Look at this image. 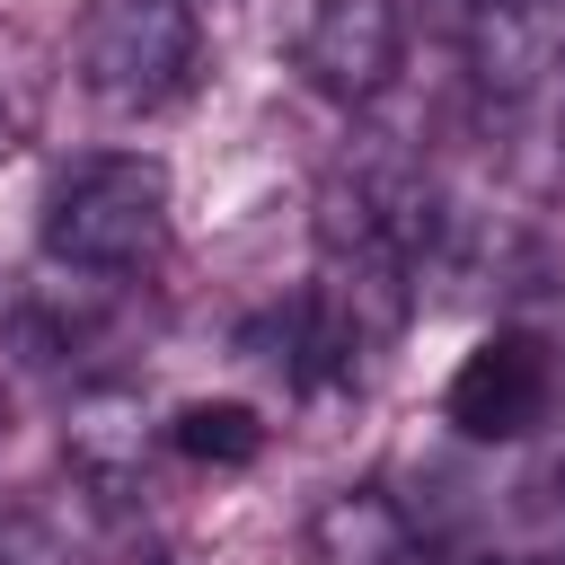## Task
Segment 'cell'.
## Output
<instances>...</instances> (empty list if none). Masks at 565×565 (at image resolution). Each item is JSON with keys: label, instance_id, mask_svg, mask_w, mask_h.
<instances>
[{"label": "cell", "instance_id": "obj_1", "mask_svg": "<svg viewBox=\"0 0 565 565\" xmlns=\"http://www.w3.org/2000/svg\"><path fill=\"white\" fill-rule=\"evenodd\" d=\"M168 256V168L150 150L71 159L44 194V265L71 274H150Z\"/></svg>", "mask_w": 565, "mask_h": 565}, {"label": "cell", "instance_id": "obj_2", "mask_svg": "<svg viewBox=\"0 0 565 565\" xmlns=\"http://www.w3.org/2000/svg\"><path fill=\"white\" fill-rule=\"evenodd\" d=\"M203 26L194 0H88L79 18V79L106 115H159L194 88Z\"/></svg>", "mask_w": 565, "mask_h": 565}, {"label": "cell", "instance_id": "obj_3", "mask_svg": "<svg viewBox=\"0 0 565 565\" xmlns=\"http://www.w3.org/2000/svg\"><path fill=\"white\" fill-rule=\"evenodd\" d=\"M547 406H556V353L530 327L477 335L441 388V415L459 424V441H530L547 424Z\"/></svg>", "mask_w": 565, "mask_h": 565}, {"label": "cell", "instance_id": "obj_4", "mask_svg": "<svg viewBox=\"0 0 565 565\" xmlns=\"http://www.w3.org/2000/svg\"><path fill=\"white\" fill-rule=\"evenodd\" d=\"M397 53H406L397 0H318L309 26H300V71L335 106H371L397 79Z\"/></svg>", "mask_w": 565, "mask_h": 565}, {"label": "cell", "instance_id": "obj_5", "mask_svg": "<svg viewBox=\"0 0 565 565\" xmlns=\"http://www.w3.org/2000/svg\"><path fill=\"white\" fill-rule=\"evenodd\" d=\"M565 71V0H468V79L494 106L539 97Z\"/></svg>", "mask_w": 565, "mask_h": 565}, {"label": "cell", "instance_id": "obj_6", "mask_svg": "<svg viewBox=\"0 0 565 565\" xmlns=\"http://www.w3.org/2000/svg\"><path fill=\"white\" fill-rule=\"evenodd\" d=\"M300 556L309 565H433L415 512L388 486H335V494H318L309 521H300Z\"/></svg>", "mask_w": 565, "mask_h": 565}, {"label": "cell", "instance_id": "obj_7", "mask_svg": "<svg viewBox=\"0 0 565 565\" xmlns=\"http://www.w3.org/2000/svg\"><path fill=\"white\" fill-rule=\"evenodd\" d=\"M62 450H71V477H79L97 503H124V494L141 486V468H150V424H141V406H132L124 388H88V397L71 406Z\"/></svg>", "mask_w": 565, "mask_h": 565}, {"label": "cell", "instance_id": "obj_8", "mask_svg": "<svg viewBox=\"0 0 565 565\" xmlns=\"http://www.w3.org/2000/svg\"><path fill=\"white\" fill-rule=\"evenodd\" d=\"M159 441H168L177 459H194V468H247V459L265 450V424H256V406H238V397H185V406L159 424Z\"/></svg>", "mask_w": 565, "mask_h": 565}, {"label": "cell", "instance_id": "obj_9", "mask_svg": "<svg viewBox=\"0 0 565 565\" xmlns=\"http://www.w3.org/2000/svg\"><path fill=\"white\" fill-rule=\"evenodd\" d=\"M0 565H79V547L35 512H0Z\"/></svg>", "mask_w": 565, "mask_h": 565}, {"label": "cell", "instance_id": "obj_10", "mask_svg": "<svg viewBox=\"0 0 565 565\" xmlns=\"http://www.w3.org/2000/svg\"><path fill=\"white\" fill-rule=\"evenodd\" d=\"M132 565H168V556H132Z\"/></svg>", "mask_w": 565, "mask_h": 565}]
</instances>
